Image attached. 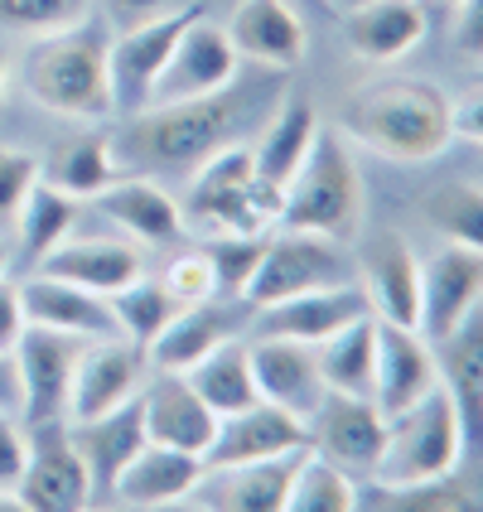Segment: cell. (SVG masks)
<instances>
[{"label": "cell", "mask_w": 483, "mask_h": 512, "mask_svg": "<svg viewBox=\"0 0 483 512\" xmlns=\"http://www.w3.org/2000/svg\"><path fill=\"white\" fill-rule=\"evenodd\" d=\"M339 15L348 49L363 63H377V68L401 63L430 29L421 0H363V5H348Z\"/></svg>", "instance_id": "cell-23"}, {"label": "cell", "mask_w": 483, "mask_h": 512, "mask_svg": "<svg viewBox=\"0 0 483 512\" xmlns=\"http://www.w3.org/2000/svg\"><path fill=\"white\" fill-rule=\"evenodd\" d=\"M39 179L54 184L58 194L83 203V199H97L102 189H112L116 179H121V165H116V150L107 136L78 131V136L54 145V155L39 165Z\"/></svg>", "instance_id": "cell-31"}, {"label": "cell", "mask_w": 483, "mask_h": 512, "mask_svg": "<svg viewBox=\"0 0 483 512\" xmlns=\"http://www.w3.org/2000/svg\"><path fill=\"white\" fill-rule=\"evenodd\" d=\"M78 353H83V339L25 324V334L15 343V368H20V416L29 421V430L68 421V392H73Z\"/></svg>", "instance_id": "cell-9"}, {"label": "cell", "mask_w": 483, "mask_h": 512, "mask_svg": "<svg viewBox=\"0 0 483 512\" xmlns=\"http://www.w3.org/2000/svg\"><path fill=\"white\" fill-rule=\"evenodd\" d=\"M25 305H20V285L0 276V353H15V343L25 334Z\"/></svg>", "instance_id": "cell-45"}, {"label": "cell", "mask_w": 483, "mask_h": 512, "mask_svg": "<svg viewBox=\"0 0 483 512\" xmlns=\"http://www.w3.org/2000/svg\"><path fill=\"white\" fill-rule=\"evenodd\" d=\"M479 300H483V256L445 242V252H435L421 266V319H416V329L426 334V343H440Z\"/></svg>", "instance_id": "cell-19"}, {"label": "cell", "mask_w": 483, "mask_h": 512, "mask_svg": "<svg viewBox=\"0 0 483 512\" xmlns=\"http://www.w3.org/2000/svg\"><path fill=\"white\" fill-rule=\"evenodd\" d=\"M141 416L150 445H170L184 455H208L213 435H218V416L199 401L184 372H160L141 392Z\"/></svg>", "instance_id": "cell-21"}, {"label": "cell", "mask_w": 483, "mask_h": 512, "mask_svg": "<svg viewBox=\"0 0 483 512\" xmlns=\"http://www.w3.org/2000/svg\"><path fill=\"white\" fill-rule=\"evenodd\" d=\"M20 305H25V319L39 329H58V334H73L83 343L116 339V314L107 305V295H92L83 285H68L58 276H44V271H34L20 285Z\"/></svg>", "instance_id": "cell-24"}, {"label": "cell", "mask_w": 483, "mask_h": 512, "mask_svg": "<svg viewBox=\"0 0 483 512\" xmlns=\"http://www.w3.org/2000/svg\"><path fill=\"white\" fill-rule=\"evenodd\" d=\"M34 271L58 276V281H68V285H83L92 295H116L121 285L145 276V261L121 237H63Z\"/></svg>", "instance_id": "cell-26"}, {"label": "cell", "mask_w": 483, "mask_h": 512, "mask_svg": "<svg viewBox=\"0 0 483 512\" xmlns=\"http://www.w3.org/2000/svg\"><path fill=\"white\" fill-rule=\"evenodd\" d=\"M232 83H237V49H232L228 29L213 25V20H194L179 34L170 63H165L160 83L150 92V107L213 97V92H223Z\"/></svg>", "instance_id": "cell-11"}, {"label": "cell", "mask_w": 483, "mask_h": 512, "mask_svg": "<svg viewBox=\"0 0 483 512\" xmlns=\"http://www.w3.org/2000/svg\"><path fill=\"white\" fill-rule=\"evenodd\" d=\"M281 512H358V484L339 464L305 450L290 474V493H285Z\"/></svg>", "instance_id": "cell-37"}, {"label": "cell", "mask_w": 483, "mask_h": 512, "mask_svg": "<svg viewBox=\"0 0 483 512\" xmlns=\"http://www.w3.org/2000/svg\"><path fill=\"white\" fill-rule=\"evenodd\" d=\"M348 5H363V0H329V10H348Z\"/></svg>", "instance_id": "cell-55"}, {"label": "cell", "mask_w": 483, "mask_h": 512, "mask_svg": "<svg viewBox=\"0 0 483 512\" xmlns=\"http://www.w3.org/2000/svg\"><path fill=\"white\" fill-rule=\"evenodd\" d=\"M150 512H203L199 503H189V498H184V503H165V508H150Z\"/></svg>", "instance_id": "cell-51"}, {"label": "cell", "mask_w": 483, "mask_h": 512, "mask_svg": "<svg viewBox=\"0 0 483 512\" xmlns=\"http://www.w3.org/2000/svg\"><path fill=\"white\" fill-rule=\"evenodd\" d=\"M310 450V426L271 401H256L237 416L218 421V435L203 455V469H232V464H266V459L305 455Z\"/></svg>", "instance_id": "cell-12"}, {"label": "cell", "mask_w": 483, "mask_h": 512, "mask_svg": "<svg viewBox=\"0 0 483 512\" xmlns=\"http://www.w3.org/2000/svg\"><path fill=\"white\" fill-rule=\"evenodd\" d=\"M314 363L324 377V392L339 397H368L372 401V372H377V319L363 314L348 329L314 343Z\"/></svg>", "instance_id": "cell-33"}, {"label": "cell", "mask_w": 483, "mask_h": 512, "mask_svg": "<svg viewBox=\"0 0 483 512\" xmlns=\"http://www.w3.org/2000/svg\"><path fill=\"white\" fill-rule=\"evenodd\" d=\"M112 34L102 25H83L44 34L25 58V92L34 107L68 121H107L112 112V73H107Z\"/></svg>", "instance_id": "cell-3"}, {"label": "cell", "mask_w": 483, "mask_h": 512, "mask_svg": "<svg viewBox=\"0 0 483 512\" xmlns=\"http://www.w3.org/2000/svg\"><path fill=\"white\" fill-rule=\"evenodd\" d=\"M430 348L440 363V387L459 411L464 445H483V300Z\"/></svg>", "instance_id": "cell-25"}, {"label": "cell", "mask_w": 483, "mask_h": 512, "mask_svg": "<svg viewBox=\"0 0 483 512\" xmlns=\"http://www.w3.org/2000/svg\"><path fill=\"white\" fill-rule=\"evenodd\" d=\"M314 5H324V10H329V0H314Z\"/></svg>", "instance_id": "cell-57"}, {"label": "cell", "mask_w": 483, "mask_h": 512, "mask_svg": "<svg viewBox=\"0 0 483 512\" xmlns=\"http://www.w3.org/2000/svg\"><path fill=\"white\" fill-rule=\"evenodd\" d=\"M184 228H203L213 237H266V228L281 223V189H271L247 145H223L208 155L184 199Z\"/></svg>", "instance_id": "cell-5"}, {"label": "cell", "mask_w": 483, "mask_h": 512, "mask_svg": "<svg viewBox=\"0 0 483 512\" xmlns=\"http://www.w3.org/2000/svg\"><path fill=\"white\" fill-rule=\"evenodd\" d=\"M73 223H78V199L58 194L54 184H44V179L29 189V199L20 203V213H15L20 247H25V256L34 261V266H39V261L73 232Z\"/></svg>", "instance_id": "cell-36"}, {"label": "cell", "mask_w": 483, "mask_h": 512, "mask_svg": "<svg viewBox=\"0 0 483 512\" xmlns=\"http://www.w3.org/2000/svg\"><path fill=\"white\" fill-rule=\"evenodd\" d=\"M165 10H170V0H112V15L126 20V25L155 20V15H165Z\"/></svg>", "instance_id": "cell-49"}, {"label": "cell", "mask_w": 483, "mask_h": 512, "mask_svg": "<svg viewBox=\"0 0 483 512\" xmlns=\"http://www.w3.org/2000/svg\"><path fill=\"white\" fill-rule=\"evenodd\" d=\"M208 5H179V10H165L155 20H141V25H126L112 39L107 49V73H112V112L116 116H141L150 107V92L160 83L165 63H170L179 34L203 20Z\"/></svg>", "instance_id": "cell-7"}, {"label": "cell", "mask_w": 483, "mask_h": 512, "mask_svg": "<svg viewBox=\"0 0 483 512\" xmlns=\"http://www.w3.org/2000/svg\"><path fill=\"white\" fill-rule=\"evenodd\" d=\"M87 512H141V508H126V503H97V508H87Z\"/></svg>", "instance_id": "cell-52"}, {"label": "cell", "mask_w": 483, "mask_h": 512, "mask_svg": "<svg viewBox=\"0 0 483 512\" xmlns=\"http://www.w3.org/2000/svg\"><path fill=\"white\" fill-rule=\"evenodd\" d=\"M421 5H435V10H459V0H421Z\"/></svg>", "instance_id": "cell-54"}, {"label": "cell", "mask_w": 483, "mask_h": 512, "mask_svg": "<svg viewBox=\"0 0 483 512\" xmlns=\"http://www.w3.org/2000/svg\"><path fill=\"white\" fill-rule=\"evenodd\" d=\"M363 174L348 155V141L334 126H319L305 165L281 189V223L290 232H314L329 242H353L363 232Z\"/></svg>", "instance_id": "cell-4"}, {"label": "cell", "mask_w": 483, "mask_h": 512, "mask_svg": "<svg viewBox=\"0 0 483 512\" xmlns=\"http://www.w3.org/2000/svg\"><path fill=\"white\" fill-rule=\"evenodd\" d=\"M15 498L29 512H87L92 508V484H87L83 459H78L73 440L58 426L34 430L25 479L15 488Z\"/></svg>", "instance_id": "cell-16"}, {"label": "cell", "mask_w": 483, "mask_h": 512, "mask_svg": "<svg viewBox=\"0 0 483 512\" xmlns=\"http://www.w3.org/2000/svg\"><path fill=\"white\" fill-rule=\"evenodd\" d=\"M295 464H300V455L266 459V464H232V469H203L194 503L203 512H281Z\"/></svg>", "instance_id": "cell-28"}, {"label": "cell", "mask_w": 483, "mask_h": 512, "mask_svg": "<svg viewBox=\"0 0 483 512\" xmlns=\"http://www.w3.org/2000/svg\"><path fill=\"white\" fill-rule=\"evenodd\" d=\"M464 455V426L450 392H430L426 401H416L411 411H401L387 421V445L382 459L372 469L377 488H426L440 484L459 469Z\"/></svg>", "instance_id": "cell-6"}, {"label": "cell", "mask_w": 483, "mask_h": 512, "mask_svg": "<svg viewBox=\"0 0 483 512\" xmlns=\"http://www.w3.org/2000/svg\"><path fill=\"white\" fill-rule=\"evenodd\" d=\"M5 83H10V63H5V54H0V102H5Z\"/></svg>", "instance_id": "cell-53"}, {"label": "cell", "mask_w": 483, "mask_h": 512, "mask_svg": "<svg viewBox=\"0 0 483 512\" xmlns=\"http://www.w3.org/2000/svg\"><path fill=\"white\" fill-rule=\"evenodd\" d=\"M455 136L483 145V87L474 92V97H464V102L455 107Z\"/></svg>", "instance_id": "cell-47"}, {"label": "cell", "mask_w": 483, "mask_h": 512, "mask_svg": "<svg viewBox=\"0 0 483 512\" xmlns=\"http://www.w3.org/2000/svg\"><path fill=\"white\" fill-rule=\"evenodd\" d=\"M107 305H112V314H116V334L126 343H136L141 353L160 339V329L170 324L174 314L184 310L165 285L145 281V276H136L131 285H121L116 295H107Z\"/></svg>", "instance_id": "cell-35"}, {"label": "cell", "mask_w": 483, "mask_h": 512, "mask_svg": "<svg viewBox=\"0 0 483 512\" xmlns=\"http://www.w3.org/2000/svg\"><path fill=\"white\" fill-rule=\"evenodd\" d=\"M261 247H266V237H213L203 252L213 261V281H218V290L242 295L247 281H252L256 261H261Z\"/></svg>", "instance_id": "cell-40"}, {"label": "cell", "mask_w": 483, "mask_h": 512, "mask_svg": "<svg viewBox=\"0 0 483 512\" xmlns=\"http://www.w3.org/2000/svg\"><path fill=\"white\" fill-rule=\"evenodd\" d=\"M455 15H459V20H455V44H459V54L483 58V0H459Z\"/></svg>", "instance_id": "cell-46"}, {"label": "cell", "mask_w": 483, "mask_h": 512, "mask_svg": "<svg viewBox=\"0 0 483 512\" xmlns=\"http://www.w3.org/2000/svg\"><path fill=\"white\" fill-rule=\"evenodd\" d=\"M343 281H353V276H348V256L339 252V242L314 237V232L281 228L276 237H266L261 261H256L242 300L252 310H266V305H281L290 295H305V290H319V285H343Z\"/></svg>", "instance_id": "cell-8"}, {"label": "cell", "mask_w": 483, "mask_h": 512, "mask_svg": "<svg viewBox=\"0 0 483 512\" xmlns=\"http://www.w3.org/2000/svg\"><path fill=\"white\" fill-rule=\"evenodd\" d=\"M387 498L377 503V512H483L469 493L450 488V479L426 488H382Z\"/></svg>", "instance_id": "cell-43"}, {"label": "cell", "mask_w": 483, "mask_h": 512, "mask_svg": "<svg viewBox=\"0 0 483 512\" xmlns=\"http://www.w3.org/2000/svg\"><path fill=\"white\" fill-rule=\"evenodd\" d=\"M339 131L382 160L426 165L455 141V102L426 78H382L353 92Z\"/></svg>", "instance_id": "cell-1"}, {"label": "cell", "mask_w": 483, "mask_h": 512, "mask_svg": "<svg viewBox=\"0 0 483 512\" xmlns=\"http://www.w3.org/2000/svg\"><path fill=\"white\" fill-rule=\"evenodd\" d=\"M0 512H29V508L15 498V493H0Z\"/></svg>", "instance_id": "cell-50"}, {"label": "cell", "mask_w": 483, "mask_h": 512, "mask_svg": "<svg viewBox=\"0 0 483 512\" xmlns=\"http://www.w3.org/2000/svg\"><path fill=\"white\" fill-rule=\"evenodd\" d=\"M0 411L20 416V368H15V353H0Z\"/></svg>", "instance_id": "cell-48"}, {"label": "cell", "mask_w": 483, "mask_h": 512, "mask_svg": "<svg viewBox=\"0 0 483 512\" xmlns=\"http://www.w3.org/2000/svg\"><path fill=\"white\" fill-rule=\"evenodd\" d=\"M92 203L102 208V218H112L131 242H145V247L179 242V232H184V213H179L174 194L160 189L150 174H121L112 189H102Z\"/></svg>", "instance_id": "cell-27"}, {"label": "cell", "mask_w": 483, "mask_h": 512, "mask_svg": "<svg viewBox=\"0 0 483 512\" xmlns=\"http://www.w3.org/2000/svg\"><path fill=\"white\" fill-rule=\"evenodd\" d=\"M203 479V459L184 455V450H170V445H145L141 455L121 469V479L112 488V503H126V508H165V503H184L194 498V488Z\"/></svg>", "instance_id": "cell-29"}, {"label": "cell", "mask_w": 483, "mask_h": 512, "mask_svg": "<svg viewBox=\"0 0 483 512\" xmlns=\"http://www.w3.org/2000/svg\"><path fill=\"white\" fill-rule=\"evenodd\" d=\"M141 372L145 353L121 334L83 343L78 368H73V392H68V421H92V416L116 411L121 401L141 397Z\"/></svg>", "instance_id": "cell-14"}, {"label": "cell", "mask_w": 483, "mask_h": 512, "mask_svg": "<svg viewBox=\"0 0 483 512\" xmlns=\"http://www.w3.org/2000/svg\"><path fill=\"white\" fill-rule=\"evenodd\" d=\"M319 126H324V121H319V112H314L310 102L285 97L281 112L266 121V131H261V141H256V150H252L256 174H261L271 189H285L290 174L305 165V155H310Z\"/></svg>", "instance_id": "cell-32"}, {"label": "cell", "mask_w": 483, "mask_h": 512, "mask_svg": "<svg viewBox=\"0 0 483 512\" xmlns=\"http://www.w3.org/2000/svg\"><path fill=\"white\" fill-rule=\"evenodd\" d=\"M87 20V0H0V25L15 34H58Z\"/></svg>", "instance_id": "cell-39"}, {"label": "cell", "mask_w": 483, "mask_h": 512, "mask_svg": "<svg viewBox=\"0 0 483 512\" xmlns=\"http://www.w3.org/2000/svg\"><path fill=\"white\" fill-rule=\"evenodd\" d=\"M305 426H310V455L339 464L353 479H372L382 445H387V416L368 397L324 392V401L314 406V416Z\"/></svg>", "instance_id": "cell-10"}, {"label": "cell", "mask_w": 483, "mask_h": 512, "mask_svg": "<svg viewBox=\"0 0 483 512\" xmlns=\"http://www.w3.org/2000/svg\"><path fill=\"white\" fill-rule=\"evenodd\" d=\"M228 39L237 58H252V63L271 68V73H290L310 54L305 20L295 15L290 0H237Z\"/></svg>", "instance_id": "cell-18"}, {"label": "cell", "mask_w": 483, "mask_h": 512, "mask_svg": "<svg viewBox=\"0 0 483 512\" xmlns=\"http://www.w3.org/2000/svg\"><path fill=\"white\" fill-rule=\"evenodd\" d=\"M426 223L450 247H464V252L483 256V184H440L426 194Z\"/></svg>", "instance_id": "cell-38"}, {"label": "cell", "mask_w": 483, "mask_h": 512, "mask_svg": "<svg viewBox=\"0 0 483 512\" xmlns=\"http://www.w3.org/2000/svg\"><path fill=\"white\" fill-rule=\"evenodd\" d=\"M25 464H29V435L20 430L15 416L0 411V493H15L20 488Z\"/></svg>", "instance_id": "cell-44"}, {"label": "cell", "mask_w": 483, "mask_h": 512, "mask_svg": "<svg viewBox=\"0 0 483 512\" xmlns=\"http://www.w3.org/2000/svg\"><path fill=\"white\" fill-rule=\"evenodd\" d=\"M68 440H73V450H78V459H83V469H87L92 508H97V503H112V488H116V479H121V469L150 445L145 416H141V397L121 401L107 416L73 421Z\"/></svg>", "instance_id": "cell-15"}, {"label": "cell", "mask_w": 483, "mask_h": 512, "mask_svg": "<svg viewBox=\"0 0 483 512\" xmlns=\"http://www.w3.org/2000/svg\"><path fill=\"white\" fill-rule=\"evenodd\" d=\"M232 334H237L232 310L213 305V300H203V305H184V310L160 329V339L145 348V358L155 363V372H189V368H199L213 348H223Z\"/></svg>", "instance_id": "cell-30"}, {"label": "cell", "mask_w": 483, "mask_h": 512, "mask_svg": "<svg viewBox=\"0 0 483 512\" xmlns=\"http://www.w3.org/2000/svg\"><path fill=\"white\" fill-rule=\"evenodd\" d=\"M5 266H10V252H5V242H0V276H5Z\"/></svg>", "instance_id": "cell-56"}, {"label": "cell", "mask_w": 483, "mask_h": 512, "mask_svg": "<svg viewBox=\"0 0 483 512\" xmlns=\"http://www.w3.org/2000/svg\"><path fill=\"white\" fill-rule=\"evenodd\" d=\"M184 377H189V387L199 392V401L218 416V421H223V416H237V411H247V406L261 401L256 397L247 343H237V339H228L223 348H213L199 368H189Z\"/></svg>", "instance_id": "cell-34"}, {"label": "cell", "mask_w": 483, "mask_h": 512, "mask_svg": "<svg viewBox=\"0 0 483 512\" xmlns=\"http://www.w3.org/2000/svg\"><path fill=\"white\" fill-rule=\"evenodd\" d=\"M368 310V295L358 281L343 285H319V290H305V295H290L281 305H266L261 310V334L271 339H295V343H324L329 334L348 329L353 319H363Z\"/></svg>", "instance_id": "cell-22"}, {"label": "cell", "mask_w": 483, "mask_h": 512, "mask_svg": "<svg viewBox=\"0 0 483 512\" xmlns=\"http://www.w3.org/2000/svg\"><path fill=\"white\" fill-rule=\"evenodd\" d=\"M440 392V363L421 329H401L377 319V372H372V406L392 421L416 401Z\"/></svg>", "instance_id": "cell-13"}, {"label": "cell", "mask_w": 483, "mask_h": 512, "mask_svg": "<svg viewBox=\"0 0 483 512\" xmlns=\"http://www.w3.org/2000/svg\"><path fill=\"white\" fill-rule=\"evenodd\" d=\"M358 285L368 295L372 319L382 324H401V329H416L421 319V261L411 252V242L401 232L377 237L363 261H358Z\"/></svg>", "instance_id": "cell-17"}, {"label": "cell", "mask_w": 483, "mask_h": 512, "mask_svg": "<svg viewBox=\"0 0 483 512\" xmlns=\"http://www.w3.org/2000/svg\"><path fill=\"white\" fill-rule=\"evenodd\" d=\"M247 358H252L256 397L290 411V416H300V421H310L314 406L324 401V377H319V363H314L310 343L261 334V339L247 348Z\"/></svg>", "instance_id": "cell-20"}, {"label": "cell", "mask_w": 483, "mask_h": 512, "mask_svg": "<svg viewBox=\"0 0 483 512\" xmlns=\"http://www.w3.org/2000/svg\"><path fill=\"white\" fill-rule=\"evenodd\" d=\"M242 121V102L232 97V87L194 102H165V107H145L131 116V131L112 141L116 165L131 174L150 170H199L208 155H218L223 145H237L232 131Z\"/></svg>", "instance_id": "cell-2"}, {"label": "cell", "mask_w": 483, "mask_h": 512, "mask_svg": "<svg viewBox=\"0 0 483 512\" xmlns=\"http://www.w3.org/2000/svg\"><path fill=\"white\" fill-rule=\"evenodd\" d=\"M160 285L170 290L179 305H203V300H213L218 295V281H213V261H208V252H179L160 271Z\"/></svg>", "instance_id": "cell-41"}, {"label": "cell", "mask_w": 483, "mask_h": 512, "mask_svg": "<svg viewBox=\"0 0 483 512\" xmlns=\"http://www.w3.org/2000/svg\"><path fill=\"white\" fill-rule=\"evenodd\" d=\"M34 184H39V155H29L20 145H0V228L15 223Z\"/></svg>", "instance_id": "cell-42"}]
</instances>
